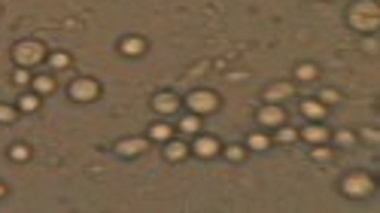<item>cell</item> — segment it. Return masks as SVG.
Returning <instances> with one entry per match:
<instances>
[{"mask_svg": "<svg viewBox=\"0 0 380 213\" xmlns=\"http://www.w3.org/2000/svg\"><path fill=\"white\" fill-rule=\"evenodd\" d=\"M350 21H353V28H359V31H374L380 25V18H377V3H371V0H365V3H359L350 13Z\"/></svg>", "mask_w": 380, "mask_h": 213, "instance_id": "1", "label": "cell"}, {"mask_svg": "<svg viewBox=\"0 0 380 213\" xmlns=\"http://www.w3.org/2000/svg\"><path fill=\"white\" fill-rule=\"evenodd\" d=\"M16 61L18 64H37V61H43V46H40V43H18V46H16Z\"/></svg>", "mask_w": 380, "mask_h": 213, "instance_id": "2", "label": "cell"}, {"mask_svg": "<svg viewBox=\"0 0 380 213\" xmlns=\"http://www.w3.org/2000/svg\"><path fill=\"white\" fill-rule=\"evenodd\" d=\"M344 192L353 195V198H365L368 192H371V180H368L365 174H353L344 180Z\"/></svg>", "mask_w": 380, "mask_h": 213, "instance_id": "3", "label": "cell"}, {"mask_svg": "<svg viewBox=\"0 0 380 213\" xmlns=\"http://www.w3.org/2000/svg\"><path fill=\"white\" fill-rule=\"evenodd\" d=\"M216 95L213 92H195V95H189V107L195 110V113H213L216 110Z\"/></svg>", "mask_w": 380, "mask_h": 213, "instance_id": "4", "label": "cell"}, {"mask_svg": "<svg viewBox=\"0 0 380 213\" xmlns=\"http://www.w3.org/2000/svg\"><path fill=\"white\" fill-rule=\"evenodd\" d=\"M70 95H73V100H95L98 98V82L95 80H76L70 85Z\"/></svg>", "mask_w": 380, "mask_h": 213, "instance_id": "5", "label": "cell"}, {"mask_svg": "<svg viewBox=\"0 0 380 213\" xmlns=\"http://www.w3.org/2000/svg\"><path fill=\"white\" fill-rule=\"evenodd\" d=\"M259 122H262V125H271V128H274V125H283L286 116H283V110H280V107H274V104H271V107H264L262 113H259Z\"/></svg>", "mask_w": 380, "mask_h": 213, "instance_id": "6", "label": "cell"}, {"mask_svg": "<svg viewBox=\"0 0 380 213\" xmlns=\"http://www.w3.org/2000/svg\"><path fill=\"white\" fill-rule=\"evenodd\" d=\"M195 152H198L201 159H210V155L219 152V143H216L213 137H198L195 140Z\"/></svg>", "mask_w": 380, "mask_h": 213, "instance_id": "7", "label": "cell"}, {"mask_svg": "<svg viewBox=\"0 0 380 213\" xmlns=\"http://www.w3.org/2000/svg\"><path fill=\"white\" fill-rule=\"evenodd\" d=\"M122 155H140L143 149H146V140H140V137H134V140H119V147H116Z\"/></svg>", "mask_w": 380, "mask_h": 213, "instance_id": "8", "label": "cell"}, {"mask_svg": "<svg viewBox=\"0 0 380 213\" xmlns=\"http://www.w3.org/2000/svg\"><path fill=\"white\" fill-rule=\"evenodd\" d=\"M119 49H122L125 55H143V49H146V43H143L140 37H125Z\"/></svg>", "mask_w": 380, "mask_h": 213, "instance_id": "9", "label": "cell"}, {"mask_svg": "<svg viewBox=\"0 0 380 213\" xmlns=\"http://www.w3.org/2000/svg\"><path fill=\"white\" fill-rule=\"evenodd\" d=\"M152 104H155L158 113H174V110H177V98L174 95H158Z\"/></svg>", "mask_w": 380, "mask_h": 213, "instance_id": "10", "label": "cell"}, {"mask_svg": "<svg viewBox=\"0 0 380 213\" xmlns=\"http://www.w3.org/2000/svg\"><path fill=\"white\" fill-rule=\"evenodd\" d=\"M286 95H292V85H286V82H280V85H271L268 92H264V98L271 100V104H277L280 98H286Z\"/></svg>", "mask_w": 380, "mask_h": 213, "instance_id": "11", "label": "cell"}, {"mask_svg": "<svg viewBox=\"0 0 380 213\" xmlns=\"http://www.w3.org/2000/svg\"><path fill=\"white\" fill-rule=\"evenodd\" d=\"M301 113H304L307 119H319L322 113H326V110H322L319 100H304V104H301Z\"/></svg>", "mask_w": 380, "mask_h": 213, "instance_id": "12", "label": "cell"}, {"mask_svg": "<svg viewBox=\"0 0 380 213\" xmlns=\"http://www.w3.org/2000/svg\"><path fill=\"white\" fill-rule=\"evenodd\" d=\"M304 140H310V143L326 140V128H322V125H307L304 128Z\"/></svg>", "mask_w": 380, "mask_h": 213, "instance_id": "13", "label": "cell"}, {"mask_svg": "<svg viewBox=\"0 0 380 213\" xmlns=\"http://www.w3.org/2000/svg\"><path fill=\"white\" fill-rule=\"evenodd\" d=\"M152 140H167L170 137V125H165V122H158V125H152Z\"/></svg>", "mask_w": 380, "mask_h": 213, "instance_id": "14", "label": "cell"}, {"mask_svg": "<svg viewBox=\"0 0 380 213\" xmlns=\"http://www.w3.org/2000/svg\"><path fill=\"white\" fill-rule=\"evenodd\" d=\"M52 76H37V80H33V88H37L40 95H46V92H52Z\"/></svg>", "mask_w": 380, "mask_h": 213, "instance_id": "15", "label": "cell"}, {"mask_svg": "<svg viewBox=\"0 0 380 213\" xmlns=\"http://www.w3.org/2000/svg\"><path fill=\"white\" fill-rule=\"evenodd\" d=\"M186 155V143H167V159H182Z\"/></svg>", "mask_w": 380, "mask_h": 213, "instance_id": "16", "label": "cell"}, {"mask_svg": "<svg viewBox=\"0 0 380 213\" xmlns=\"http://www.w3.org/2000/svg\"><path fill=\"white\" fill-rule=\"evenodd\" d=\"M198 125H201V122H198V116H186V119L180 122V128L186 131V134H195V131H198Z\"/></svg>", "mask_w": 380, "mask_h": 213, "instance_id": "17", "label": "cell"}, {"mask_svg": "<svg viewBox=\"0 0 380 213\" xmlns=\"http://www.w3.org/2000/svg\"><path fill=\"white\" fill-rule=\"evenodd\" d=\"M298 80H314V76H316V67L314 64H298Z\"/></svg>", "mask_w": 380, "mask_h": 213, "instance_id": "18", "label": "cell"}, {"mask_svg": "<svg viewBox=\"0 0 380 213\" xmlns=\"http://www.w3.org/2000/svg\"><path fill=\"white\" fill-rule=\"evenodd\" d=\"M249 147L252 149H268V137L264 134H249Z\"/></svg>", "mask_w": 380, "mask_h": 213, "instance_id": "19", "label": "cell"}, {"mask_svg": "<svg viewBox=\"0 0 380 213\" xmlns=\"http://www.w3.org/2000/svg\"><path fill=\"white\" fill-rule=\"evenodd\" d=\"M37 107H40V98H33V95L21 98V110H25V113H31V110H37Z\"/></svg>", "mask_w": 380, "mask_h": 213, "instance_id": "20", "label": "cell"}, {"mask_svg": "<svg viewBox=\"0 0 380 213\" xmlns=\"http://www.w3.org/2000/svg\"><path fill=\"white\" fill-rule=\"evenodd\" d=\"M9 155H13L16 162H25L31 152H28V147H21V143H18V147H13V149H9Z\"/></svg>", "mask_w": 380, "mask_h": 213, "instance_id": "21", "label": "cell"}, {"mask_svg": "<svg viewBox=\"0 0 380 213\" xmlns=\"http://www.w3.org/2000/svg\"><path fill=\"white\" fill-rule=\"evenodd\" d=\"M67 64H70V58H67L64 52H55L52 55V67H67Z\"/></svg>", "mask_w": 380, "mask_h": 213, "instance_id": "22", "label": "cell"}, {"mask_svg": "<svg viewBox=\"0 0 380 213\" xmlns=\"http://www.w3.org/2000/svg\"><path fill=\"white\" fill-rule=\"evenodd\" d=\"M277 137H280V143H292V140H295V131H292V128H280Z\"/></svg>", "mask_w": 380, "mask_h": 213, "instance_id": "23", "label": "cell"}, {"mask_svg": "<svg viewBox=\"0 0 380 213\" xmlns=\"http://www.w3.org/2000/svg\"><path fill=\"white\" fill-rule=\"evenodd\" d=\"M319 98H322V104H335V100H338V92H335V88H326Z\"/></svg>", "mask_w": 380, "mask_h": 213, "instance_id": "24", "label": "cell"}, {"mask_svg": "<svg viewBox=\"0 0 380 213\" xmlns=\"http://www.w3.org/2000/svg\"><path fill=\"white\" fill-rule=\"evenodd\" d=\"M13 116H16L13 107H3V104H0V122H13Z\"/></svg>", "mask_w": 380, "mask_h": 213, "instance_id": "25", "label": "cell"}, {"mask_svg": "<svg viewBox=\"0 0 380 213\" xmlns=\"http://www.w3.org/2000/svg\"><path fill=\"white\" fill-rule=\"evenodd\" d=\"M228 159H244V149H240V147H231V149H228Z\"/></svg>", "mask_w": 380, "mask_h": 213, "instance_id": "26", "label": "cell"}, {"mask_svg": "<svg viewBox=\"0 0 380 213\" xmlns=\"http://www.w3.org/2000/svg\"><path fill=\"white\" fill-rule=\"evenodd\" d=\"M338 143H344V147H347V143H353V134H347V131H341V134H338Z\"/></svg>", "mask_w": 380, "mask_h": 213, "instance_id": "27", "label": "cell"}, {"mask_svg": "<svg viewBox=\"0 0 380 213\" xmlns=\"http://www.w3.org/2000/svg\"><path fill=\"white\" fill-rule=\"evenodd\" d=\"M16 82H18V85H25V82H28V73H25V70H18V73H16Z\"/></svg>", "mask_w": 380, "mask_h": 213, "instance_id": "28", "label": "cell"}, {"mask_svg": "<svg viewBox=\"0 0 380 213\" xmlns=\"http://www.w3.org/2000/svg\"><path fill=\"white\" fill-rule=\"evenodd\" d=\"M0 198H3V186H0Z\"/></svg>", "mask_w": 380, "mask_h": 213, "instance_id": "29", "label": "cell"}]
</instances>
